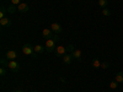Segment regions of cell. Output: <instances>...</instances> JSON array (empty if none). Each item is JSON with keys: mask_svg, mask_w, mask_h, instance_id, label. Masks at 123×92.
I'll return each mask as SVG.
<instances>
[{"mask_svg": "<svg viewBox=\"0 0 123 92\" xmlns=\"http://www.w3.org/2000/svg\"><path fill=\"white\" fill-rule=\"evenodd\" d=\"M54 36V32L50 28H44L42 31V37H44L46 39H49V38H52Z\"/></svg>", "mask_w": 123, "mask_h": 92, "instance_id": "obj_5", "label": "cell"}, {"mask_svg": "<svg viewBox=\"0 0 123 92\" xmlns=\"http://www.w3.org/2000/svg\"><path fill=\"white\" fill-rule=\"evenodd\" d=\"M55 54L57 57H64L65 54H68V49L64 46H58L55 48Z\"/></svg>", "mask_w": 123, "mask_h": 92, "instance_id": "obj_4", "label": "cell"}, {"mask_svg": "<svg viewBox=\"0 0 123 92\" xmlns=\"http://www.w3.org/2000/svg\"><path fill=\"white\" fill-rule=\"evenodd\" d=\"M92 66H94L95 69H100V68H101L100 60H98V59H94V60H92Z\"/></svg>", "mask_w": 123, "mask_h": 92, "instance_id": "obj_15", "label": "cell"}, {"mask_svg": "<svg viewBox=\"0 0 123 92\" xmlns=\"http://www.w3.org/2000/svg\"><path fill=\"white\" fill-rule=\"evenodd\" d=\"M15 92H22V91H21V90H16Z\"/></svg>", "mask_w": 123, "mask_h": 92, "instance_id": "obj_24", "label": "cell"}, {"mask_svg": "<svg viewBox=\"0 0 123 92\" xmlns=\"http://www.w3.org/2000/svg\"><path fill=\"white\" fill-rule=\"evenodd\" d=\"M5 58L7 60H15L17 58V53H16V50H7L6 54H5Z\"/></svg>", "mask_w": 123, "mask_h": 92, "instance_id": "obj_6", "label": "cell"}, {"mask_svg": "<svg viewBox=\"0 0 123 92\" xmlns=\"http://www.w3.org/2000/svg\"><path fill=\"white\" fill-rule=\"evenodd\" d=\"M50 29H52L54 33L59 34V33L62 32V31H63V27H62L59 23H55V22H53L52 25H50Z\"/></svg>", "mask_w": 123, "mask_h": 92, "instance_id": "obj_7", "label": "cell"}, {"mask_svg": "<svg viewBox=\"0 0 123 92\" xmlns=\"http://www.w3.org/2000/svg\"><path fill=\"white\" fill-rule=\"evenodd\" d=\"M107 4H108V0H98V5L101 7H107Z\"/></svg>", "mask_w": 123, "mask_h": 92, "instance_id": "obj_16", "label": "cell"}, {"mask_svg": "<svg viewBox=\"0 0 123 92\" xmlns=\"http://www.w3.org/2000/svg\"><path fill=\"white\" fill-rule=\"evenodd\" d=\"M31 92H38V91H31Z\"/></svg>", "mask_w": 123, "mask_h": 92, "instance_id": "obj_25", "label": "cell"}, {"mask_svg": "<svg viewBox=\"0 0 123 92\" xmlns=\"http://www.w3.org/2000/svg\"><path fill=\"white\" fill-rule=\"evenodd\" d=\"M118 84H121V82H123V71H121V73H118L117 75H116V79H115Z\"/></svg>", "mask_w": 123, "mask_h": 92, "instance_id": "obj_14", "label": "cell"}, {"mask_svg": "<svg viewBox=\"0 0 123 92\" xmlns=\"http://www.w3.org/2000/svg\"><path fill=\"white\" fill-rule=\"evenodd\" d=\"M7 68L11 70L12 73H17V71L20 70V65H18L17 61H15V60H9L7 61Z\"/></svg>", "mask_w": 123, "mask_h": 92, "instance_id": "obj_3", "label": "cell"}, {"mask_svg": "<svg viewBox=\"0 0 123 92\" xmlns=\"http://www.w3.org/2000/svg\"><path fill=\"white\" fill-rule=\"evenodd\" d=\"M67 49H68V52H71V53H73L74 50H75V49H74V46H73V44H69V46L67 47Z\"/></svg>", "mask_w": 123, "mask_h": 92, "instance_id": "obj_22", "label": "cell"}, {"mask_svg": "<svg viewBox=\"0 0 123 92\" xmlns=\"http://www.w3.org/2000/svg\"><path fill=\"white\" fill-rule=\"evenodd\" d=\"M71 55H73V58H74V59L80 60V59H81V55H83V53H81V50H80V49H75L74 52L71 53Z\"/></svg>", "mask_w": 123, "mask_h": 92, "instance_id": "obj_11", "label": "cell"}, {"mask_svg": "<svg viewBox=\"0 0 123 92\" xmlns=\"http://www.w3.org/2000/svg\"><path fill=\"white\" fill-rule=\"evenodd\" d=\"M5 74H6L5 66H1V68H0V75H1V76H5Z\"/></svg>", "mask_w": 123, "mask_h": 92, "instance_id": "obj_20", "label": "cell"}, {"mask_svg": "<svg viewBox=\"0 0 123 92\" xmlns=\"http://www.w3.org/2000/svg\"><path fill=\"white\" fill-rule=\"evenodd\" d=\"M6 10H7V9H5L4 6L1 7V10H0V18H4V17H5V14H6Z\"/></svg>", "mask_w": 123, "mask_h": 92, "instance_id": "obj_18", "label": "cell"}, {"mask_svg": "<svg viewBox=\"0 0 123 92\" xmlns=\"http://www.w3.org/2000/svg\"><path fill=\"white\" fill-rule=\"evenodd\" d=\"M102 14H104L105 16H110L111 15V10L107 9V7H105V9H102Z\"/></svg>", "mask_w": 123, "mask_h": 92, "instance_id": "obj_19", "label": "cell"}, {"mask_svg": "<svg viewBox=\"0 0 123 92\" xmlns=\"http://www.w3.org/2000/svg\"><path fill=\"white\" fill-rule=\"evenodd\" d=\"M62 58H63V61H64L65 64H70L71 61H73V59H74L71 54H65L64 57H62Z\"/></svg>", "mask_w": 123, "mask_h": 92, "instance_id": "obj_12", "label": "cell"}, {"mask_svg": "<svg viewBox=\"0 0 123 92\" xmlns=\"http://www.w3.org/2000/svg\"><path fill=\"white\" fill-rule=\"evenodd\" d=\"M57 46V40H54L53 38H49V39H46V46H44V48H46V50L47 52H53V50L57 48L55 47Z\"/></svg>", "mask_w": 123, "mask_h": 92, "instance_id": "obj_2", "label": "cell"}, {"mask_svg": "<svg viewBox=\"0 0 123 92\" xmlns=\"http://www.w3.org/2000/svg\"><path fill=\"white\" fill-rule=\"evenodd\" d=\"M16 11H17V6L16 5H12L11 4L10 6H7V12L9 14H15Z\"/></svg>", "mask_w": 123, "mask_h": 92, "instance_id": "obj_13", "label": "cell"}, {"mask_svg": "<svg viewBox=\"0 0 123 92\" xmlns=\"http://www.w3.org/2000/svg\"><path fill=\"white\" fill-rule=\"evenodd\" d=\"M10 1H11V4L12 5H20V4H21V0H10Z\"/></svg>", "mask_w": 123, "mask_h": 92, "instance_id": "obj_21", "label": "cell"}, {"mask_svg": "<svg viewBox=\"0 0 123 92\" xmlns=\"http://www.w3.org/2000/svg\"><path fill=\"white\" fill-rule=\"evenodd\" d=\"M28 9H30V7H28V5H27L26 3H21L20 5H17V11H18V12H22V14H24V12H27Z\"/></svg>", "mask_w": 123, "mask_h": 92, "instance_id": "obj_8", "label": "cell"}, {"mask_svg": "<svg viewBox=\"0 0 123 92\" xmlns=\"http://www.w3.org/2000/svg\"><path fill=\"white\" fill-rule=\"evenodd\" d=\"M22 53H24L25 55H31V57H33V58H36V57H37V54L35 53L33 47L31 46L30 43L24 44V47H22Z\"/></svg>", "mask_w": 123, "mask_h": 92, "instance_id": "obj_1", "label": "cell"}, {"mask_svg": "<svg viewBox=\"0 0 123 92\" xmlns=\"http://www.w3.org/2000/svg\"><path fill=\"white\" fill-rule=\"evenodd\" d=\"M33 49H35V53H36V54H43V53H44V50H46V48H44V47L39 46V44L35 46V47H33Z\"/></svg>", "mask_w": 123, "mask_h": 92, "instance_id": "obj_10", "label": "cell"}, {"mask_svg": "<svg viewBox=\"0 0 123 92\" xmlns=\"http://www.w3.org/2000/svg\"><path fill=\"white\" fill-rule=\"evenodd\" d=\"M0 26H3V27H9V26H11V20H10L9 17L0 18Z\"/></svg>", "mask_w": 123, "mask_h": 92, "instance_id": "obj_9", "label": "cell"}, {"mask_svg": "<svg viewBox=\"0 0 123 92\" xmlns=\"http://www.w3.org/2000/svg\"><path fill=\"white\" fill-rule=\"evenodd\" d=\"M118 87V82L116 80H113V81H111L110 82V88H112V90H115V88H117Z\"/></svg>", "mask_w": 123, "mask_h": 92, "instance_id": "obj_17", "label": "cell"}, {"mask_svg": "<svg viewBox=\"0 0 123 92\" xmlns=\"http://www.w3.org/2000/svg\"><path fill=\"white\" fill-rule=\"evenodd\" d=\"M110 66V63H107V61H105V63H101V68L102 69H107Z\"/></svg>", "mask_w": 123, "mask_h": 92, "instance_id": "obj_23", "label": "cell"}]
</instances>
